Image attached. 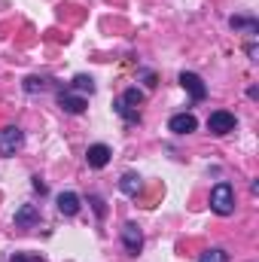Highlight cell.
I'll return each instance as SVG.
<instances>
[{"label":"cell","mask_w":259,"mask_h":262,"mask_svg":"<svg viewBox=\"0 0 259 262\" xmlns=\"http://www.w3.org/2000/svg\"><path fill=\"white\" fill-rule=\"evenodd\" d=\"M180 85L192 95V101H204V98H207V85L201 82V76H198V73H189V70H186V73H180Z\"/></svg>","instance_id":"obj_6"},{"label":"cell","mask_w":259,"mask_h":262,"mask_svg":"<svg viewBox=\"0 0 259 262\" xmlns=\"http://www.w3.org/2000/svg\"><path fill=\"white\" fill-rule=\"evenodd\" d=\"M207 131H210V134H217V137H223V134L235 131V116H232L229 110H213V113H210V119H207Z\"/></svg>","instance_id":"obj_4"},{"label":"cell","mask_w":259,"mask_h":262,"mask_svg":"<svg viewBox=\"0 0 259 262\" xmlns=\"http://www.w3.org/2000/svg\"><path fill=\"white\" fill-rule=\"evenodd\" d=\"M37 223H40V210H37L34 204H21L18 213H15V226H18V229H31V226H37Z\"/></svg>","instance_id":"obj_9"},{"label":"cell","mask_w":259,"mask_h":262,"mask_svg":"<svg viewBox=\"0 0 259 262\" xmlns=\"http://www.w3.org/2000/svg\"><path fill=\"white\" fill-rule=\"evenodd\" d=\"M21 143H25V134L21 128H0V156H15L18 149H21Z\"/></svg>","instance_id":"obj_3"},{"label":"cell","mask_w":259,"mask_h":262,"mask_svg":"<svg viewBox=\"0 0 259 262\" xmlns=\"http://www.w3.org/2000/svg\"><path fill=\"white\" fill-rule=\"evenodd\" d=\"M143 104V92H137V89H128L119 101H116V113L125 119V122H140V113H137V107Z\"/></svg>","instance_id":"obj_2"},{"label":"cell","mask_w":259,"mask_h":262,"mask_svg":"<svg viewBox=\"0 0 259 262\" xmlns=\"http://www.w3.org/2000/svg\"><path fill=\"white\" fill-rule=\"evenodd\" d=\"M85 162H89V168H104V165L110 162V146H104V143H95V146H89V152H85Z\"/></svg>","instance_id":"obj_8"},{"label":"cell","mask_w":259,"mask_h":262,"mask_svg":"<svg viewBox=\"0 0 259 262\" xmlns=\"http://www.w3.org/2000/svg\"><path fill=\"white\" fill-rule=\"evenodd\" d=\"M58 210H61L64 216H73V213L79 210V195H76V192H61V195H58Z\"/></svg>","instance_id":"obj_11"},{"label":"cell","mask_w":259,"mask_h":262,"mask_svg":"<svg viewBox=\"0 0 259 262\" xmlns=\"http://www.w3.org/2000/svg\"><path fill=\"white\" fill-rule=\"evenodd\" d=\"M92 204H95V213H98V216H104V213H107V207H104V201H101V198H92Z\"/></svg>","instance_id":"obj_18"},{"label":"cell","mask_w":259,"mask_h":262,"mask_svg":"<svg viewBox=\"0 0 259 262\" xmlns=\"http://www.w3.org/2000/svg\"><path fill=\"white\" fill-rule=\"evenodd\" d=\"M70 89H76V92H89V95H92V92H95V79H92V76H76Z\"/></svg>","instance_id":"obj_15"},{"label":"cell","mask_w":259,"mask_h":262,"mask_svg":"<svg viewBox=\"0 0 259 262\" xmlns=\"http://www.w3.org/2000/svg\"><path fill=\"white\" fill-rule=\"evenodd\" d=\"M198 262H229V253L226 250H220V247H213V250H204Z\"/></svg>","instance_id":"obj_14"},{"label":"cell","mask_w":259,"mask_h":262,"mask_svg":"<svg viewBox=\"0 0 259 262\" xmlns=\"http://www.w3.org/2000/svg\"><path fill=\"white\" fill-rule=\"evenodd\" d=\"M58 104H61V110H64V113H73V116H79V113L85 110V98H82V95H73L70 89L58 95Z\"/></svg>","instance_id":"obj_7"},{"label":"cell","mask_w":259,"mask_h":262,"mask_svg":"<svg viewBox=\"0 0 259 262\" xmlns=\"http://www.w3.org/2000/svg\"><path fill=\"white\" fill-rule=\"evenodd\" d=\"M229 25H232L235 31H250V34H256V31H259L256 18H241V15H232V18H229Z\"/></svg>","instance_id":"obj_13"},{"label":"cell","mask_w":259,"mask_h":262,"mask_svg":"<svg viewBox=\"0 0 259 262\" xmlns=\"http://www.w3.org/2000/svg\"><path fill=\"white\" fill-rule=\"evenodd\" d=\"M25 89H28V92H37V89L43 92V89H49V82H46V79H28Z\"/></svg>","instance_id":"obj_17"},{"label":"cell","mask_w":259,"mask_h":262,"mask_svg":"<svg viewBox=\"0 0 259 262\" xmlns=\"http://www.w3.org/2000/svg\"><path fill=\"white\" fill-rule=\"evenodd\" d=\"M119 189L125 192V195H137L140 192V174H122V180H119Z\"/></svg>","instance_id":"obj_12"},{"label":"cell","mask_w":259,"mask_h":262,"mask_svg":"<svg viewBox=\"0 0 259 262\" xmlns=\"http://www.w3.org/2000/svg\"><path fill=\"white\" fill-rule=\"evenodd\" d=\"M168 128L174 131V134H189V131L198 128V122H195V116H192V113H177V116H171Z\"/></svg>","instance_id":"obj_10"},{"label":"cell","mask_w":259,"mask_h":262,"mask_svg":"<svg viewBox=\"0 0 259 262\" xmlns=\"http://www.w3.org/2000/svg\"><path fill=\"white\" fill-rule=\"evenodd\" d=\"M210 210L220 213V216H229L235 210V189L229 183H217L210 189Z\"/></svg>","instance_id":"obj_1"},{"label":"cell","mask_w":259,"mask_h":262,"mask_svg":"<svg viewBox=\"0 0 259 262\" xmlns=\"http://www.w3.org/2000/svg\"><path fill=\"white\" fill-rule=\"evenodd\" d=\"M122 244H125V250H128L131 256L140 253V247H143V232H140L137 223H125V226H122Z\"/></svg>","instance_id":"obj_5"},{"label":"cell","mask_w":259,"mask_h":262,"mask_svg":"<svg viewBox=\"0 0 259 262\" xmlns=\"http://www.w3.org/2000/svg\"><path fill=\"white\" fill-rule=\"evenodd\" d=\"M247 55H250V61H259V49H256V43H250V46H247Z\"/></svg>","instance_id":"obj_19"},{"label":"cell","mask_w":259,"mask_h":262,"mask_svg":"<svg viewBox=\"0 0 259 262\" xmlns=\"http://www.w3.org/2000/svg\"><path fill=\"white\" fill-rule=\"evenodd\" d=\"M9 262H43V256H37V253H15Z\"/></svg>","instance_id":"obj_16"}]
</instances>
